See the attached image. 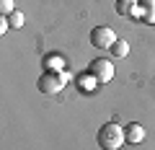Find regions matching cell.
<instances>
[{"label": "cell", "mask_w": 155, "mask_h": 150, "mask_svg": "<svg viewBox=\"0 0 155 150\" xmlns=\"http://www.w3.org/2000/svg\"><path fill=\"white\" fill-rule=\"evenodd\" d=\"M8 18V26L11 28H21L23 26V13H18V11H13L11 16H5Z\"/></svg>", "instance_id": "11"}, {"label": "cell", "mask_w": 155, "mask_h": 150, "mask_svg": "<svg viewBox=\"0 0 155 150\" xmlns=\"http://www.w3.org/2000/svg\"><path fill=\"white\" fill-rule=\"evenodd\" d=\"M13 11H16V8H13V0H0V13H3V16H11Z\"/></svg>", "instance_id": "12"}, {"label": "cell", "mask_w": 155, "mask_h": 150, "mask_svg": "<svg viewBox=\"0 0 155 150\" xmlns=\"http://www.w3.org/2000/svg\"><path fill=\"white\" fill-rule=\"evenodd\" d=\"M41 67H44V70H52V72H62L67 67V60L60 52H49V55H44V60H41Z\"/></svg>", "instance_id": "6"}, {"label": "cell", "mask_w": 155, "mask_h": 150, "mask_svg": "<svg viewBox=\"0 0 155 150\" xmlns=\"http://www.w3.org/2000/svg\"><path fill=\"white\" fill-rule=\"evenodd\" d=\"M116 39H119V36L114 34L111 26H96L93 31H91V44H93L96 49H111Z\"/></svg>", "instance_id": "3"}, {"label": "cell", "mask_w": 155, "mask_h": 150, "mask_svg": "<svg viewBox=\"0 0 155 150\" xmlns=\"http://www.w3.org/2000/svg\"><path fill=\"white\" fill-rule=\"evenodd\" d=\"M134 18H140L142 23H155V0H137V11Z\"/></svg>", "instance_id": "5"}, {"label": "cell", "mask_w": 155, "mask_h": 150, "mask_svg": "<svg viewBox=\"0 0 155 150\" xmlns=\"http://www.w3.org/2000/svg\"><path fill=\"white\" fill-rule=\"evenodd\" d=\"M114 8H116L119 16H134V11H137V0H116Z\"/></svg>", "instance_id": "8"}, {"label": "cell", "mask_w": 155, "mask_h": 150, "mask_svg": "<svg viewBox=\"0 0 155 150\" xmlns=\"http://www.w3.org/2000/svg\"><path fill=\"white\" fill-rule=\"evenodd\" d=\"M96 85H98V80H96V78H93V75H91L88 70H85L83 75H80V78H78V88L83 91V93H88V91H93Z\"/></svg>", "instance_id": "9"}, {"label": "cell", "mask_w": 155, "mask_h": 150, "mask_svg": "<svg viewBox=\"0 0 155 150\" xmlns=\"http://www.w3.org/2000/svg\"><path fill=\"white\" fill-rule=\"evenodd\" d=\"M109 52H111L114 57H127V55H129V44H127L124 39H116V42H114V47H111Z\"/></svg>", "instance_id": "10"}, {"label": "cell", "mask_w": 155, "mask_h": 150, "mask_svg": "<svg viewBox=\"0 0 155 150\" xmlns=\"http://www.w3.org/2000/svg\"><path fill=\"white\" fill-rule=\"evenodd\" d=\"M124 135H127V142L129 145H140L145 140V127H142V124H137V122H132V124L124 127Z\"/></svg>", "instance_id": "7"}, {"label": "cell", "mask_w": 155, "mask_h": 150, "mask_svg": "<svg viewBox=\"0 0 155 150\" xmlns=\"http://www.w3.org/2000/svg\"><path fill=\"white\" fill-rule=\"evenodd\" d=\"M127 142V135H124V127L116 122H106L104 127L98 129V145L104 150H119Z\"/></svg>", "instance_id": "1"}, {"label": "cell", "mask_w": 155, "mask_h": 150, "mask_svg": "<svg viewBox=\"0 0 155 150\" xmlns=\"http://www.w3.org/2000/svg\"><path fill=\"white\" fill-rule=\"evenodd\" d=\"M67 85V75L65 70L62 72H52V70H44V75H39L36 80V88L41 91L44 96H57L62 88Z\"/></svg>", "instance_id": "2"}, {"label": "cell", "mask_w": 155, "mask_h": 150, "mask_svg": "<svg viewBox=\"0 0 155 150\" xmlns=\"http://www.w3.org/2000/svg\"><path fill=\"white\" fill-rule=\"evenodd\" d=\"M8 28H11V26H8V18H5V16H3V18H0V34H5V31H8Z\"/></svg>", "instance_id": "13"}, {"label": "cell", "mask_w": 155, "mask_h": 150, "mask_svg": "<svg viewBox=\"0 0 155 150\" xmlns=\"http://www.w3.org/2000/svg\"><path fill=\"white\" fill-rule=\"evenodd\" d=\"M88 72L98 80V85H101V83H109V80L114 78V65H111L106 57H96V60L88 65Z\"/></svg>", "instance_id": "4"}]
</instances>
